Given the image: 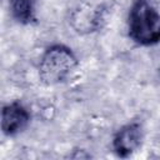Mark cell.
Segmentation results:
<instances>
[{"mask_svg":"<svg viewBox=\"0 0 160 160\" xmlns=\"http://www.w3.org/2000/svg\"><path fill=\"white\" fill-rule=\"evenodd\" d=\"M129 35L142 46L160 41V14L149 0H135L129 12Z\"/></svg>","mask_w":160,"mask_h":160,"instance_id":"obj_1","label":"cell"},{"mask_svg":"<svg viewBox=\"0 0 160 160\" xmlns=\"http://www.w3.org/2000/svg\"><path fill=\"white\" fill-rule=\"evenodd\" d=\"M78 59L64 45H52L44 52L39 64V75L41 80L48 85L60 84L66 80L75 70Z\"/></svg>","mask_w":160,"mask_h":160,"instance_id":"obj_2","label":"cell"},{"mask_svg":"<svg viewBox=\"0 0 160 160\" xmlns=\"http://www.w3.org/2000/svg\"><path fill=\"white\" fill-rule=\"evenodd\" d=\"M141 138H142V131H141V126L138 122L124 125L115 134L112 140V148L119 156L126 158L131 155L140 146Z\"/></svg>","mask_w":160,"mask_h":160,"instance_id":"obj_3","label":"cell"},{"mask_svg":"<svg viewBox=\"0 0 160 160\" xmlns=\"http://www.w3.org/2000/svg\"><path fill=\"white\" fill-rule=\"evenodd\" d=\"M30 120V114L26 110V108L14 101L11 104H8L2 108L1 112V129L5 135H15L25 129Z\"/></svg>","mask_w":160,"mask_h":160,"instance_id":"obj_4","label":"cell"},{"mask_svg":"<svg viewBox=\"0 0 160 160\" xmlns=\"http://www.w3.org/2000/svg\"><path fill=\"white\" fill-rule=\"evenodd\" d=\"M12 16L21 24L34 20V0H9Z\"/></svg>","mask_w":160,"mask_h":160,"instance_id":"obj_5","label":"cell"}]
</instances>
